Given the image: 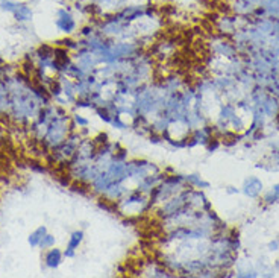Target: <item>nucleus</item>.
Returning <instances> with one entry per match:
<instances>
[{
    "instance_id": "7",
    "label": "nucleus",
    "mask_w": 279,
    "mask_h": 278,
    "mask_svg": "<svg viewBox=\"0 0 279 278\" xmlns=\"http://www.w3.org/2000/svg\"><path fill=\"white\" fill-rule=\"evenodd\" d=\"M47 234V228L44 226V225H41V226H38L35 231H32L31 234H29V239H28V242H29V245L32 246V248H37L38 245H40V242L43 240V237Z\"/></svg>"
},
{
    "instance_id": "3",
    "label": "nucleus",
    "mask_w": 279,
    "mask_h": 278,
    "mask_svg": "<svg viewBox=\"0 0 279 278\" xmlns=\"http://www.w3.org/2000/svg\"><path fill=\"white\" fill-rule=\"evenodd\" d=\"M262 192V182L256 176H249L243 184V193L249 198H256Z\"/></svg>"
},
{
    "instance_id": "5",
    "label": "nucleus",
    "mask_w": 279,
    "mask_h": 278,
    "mask_svg": "<svg viewBox=\"0 0 279 278\" xmlns=\"http://www.w3.org/2000/svg\"><path fill=\"white\" fill-rule=\"evenodd\" d=\"M63 252L58 249V248H49V251L46 252V255H44V263H46V266L49 267V269H57L60 264H61V261H63Z\"/></svg>"
},
{
    "instance_id": "1",
    "label": "nucleus",
    "mask_w": 279,
    "mask_h": 278,
    "mask_svg": "<svg viewBox=\"0 0 279 278\" xmlns=\"http://www.w3.org/2000/svg\"><path fill=\"white\" fill-rule=\"evenodd\" d=\"M38 101L40 99L37 98L34 90L28 91L23 87H19L17 90H13V96H11L10 104L13 107V111H14L16 117L28 119V117L35 116V113L38 110V107H37Z\"/></svg>"
},
{
    "instance_id": "4",
    "label": "nucleus",
    "mask_w": 279,
    "mask_h": 278,
    "mask_svg": "<svg viewBox=\"0 0 279 278\" xmlns=\"http://www.w3.org/2000/svg\"><path fill=\"white\" fill-rule=\"evenodd\" d=\"M84 240V231L82 229H78V231H73L70 239H69V243H67V249L64 252V255L67 258H73L76 255V251L79 249V245L82 243Z\"/></svg>"
},
{
    "instance_id": "11",
    "label": "nucleus",
    "mask_w": 279,
    "mask_h": 278,
    "mask_svg": "<svg viewBox=\"0 0 279 278\" xmlns=\"http://www.w3.org/2000/svg\"><path fill=\"white\" fill-rule=\"evenodd\" d=\"M53 245H55V237H53L52 234H49V233H47V234L43 237V240L40 242V245H38V246H40L41 249H49V248H52Z\"/></svg>"
},
{
    "instance_id": "14",
    "label": "nucleus",
    "mask_w": 279,
    "mask_h": 278,
    "mask_svg": "<svg viewBox=\"0 0 279 278\" xmlns=\"http://www.w3.org/2000/svg\"><path fill=\"white\" fill-rule=\"evenodd\" d=\"M274 267H276V270H279V260H277V261L274 263Z\"/></svg>"
},
{
    "instance_id": "10",
    "label": "nucleus",
    "mask_w": 279,
    "mask_h": 278,
    "mask_svg": "<svg viewBox=\"0 0 279 278\" xmlns=\"http://www.w3.org/2000/svg\"><path fill=\"white\" fill-rule=\"evenodd\" d=\"M19 4L13 2V0H0V10L7 13H14Z\"/></svg>"
},
{
    "instance_id": "8",
    "label": "nucleus",
    "mask_w": 279,
    "mask_h": 278,
    "mask_svg": "<svg viewBox=\"0 0 279 278\" xmlns=\"http://www.w3.org/2000/svg\"><path fill=\"white\" fill-rule=\"evenodd\" d=\"M185 181L188 186L194 187V189H208L209 187V182L208 181H203L199 175L196 173H191V175H185Z\"/></svg>"
},
{
    "instance_id": "9",
    "label": "nucleus",
    "mask_w": 279,
    "mask_h": 278,
    "mask_svg": "<svg viewBox=\"0 0 279 278\" xmlns=\"http://www.w3.org/2000/svg\"><path fill=\"white\" fill-rule=\"evenodd\" d=\"M264 201H265V204H274V202L279 201V184L273 186L271 190L268 193H265Z\"/></svg>"
},
{
    "instance_id": "2",
    "label": "nucleus",
    "mask_w": 279,
    "mask_h": 278,
    "mask_svg": "<svg viewBox=\"0 0 279 278\" xmlns=\"http://www.w3.org/2000/svg\"><path fill=\"white\" fill-rule=\"evenodd\" d=\"M55 25H57V28H58L61 32H64V34H67V35L73 34V32L76 31V28H78L76 19L73 17V14H72L69 10H64V8H61V10L57 11Z\"/></svg>"
},
{
    "instance_id": "6",
    "label": "nucleus",
    "mask_w": 279,
    "mask_h": 278,
    "mask_svg": "<svg viewBox=\"0 0 279 278\" xmlns=\"http://www.w3.org/2000/svg\"><path fill=\"white\" fill-rule=\"evenodd\" d=\"M13 14L16 17V20L20 22V23L29 22L32 19V10H31V7H28L25 4H19L17 8H16V11Z\"/></svg>"
},
{
    "instance_id": "13",
    "label": "nucleus",
    "mask_w": 279,
    "mask_h": 278,
    "mask_svg": "<svg viewBox=\"0 0 279 278\" xmlns=\"http://www.w3.org/2000/svg\"><path fill=\"white\" fill-rule=\"evenodd\" d=\"M268 248H270L271 251H276V249L279 248V242H277V240H274V242H270Z\"/></svg>"
},
{
    "instance_id": "12",
    "label": "nucleus",
    "mask_w": 279,
    "mask_h": 278,
    "mask_svg": "<svg viewBox=\"0 0 279 278\" xmlns=\"http://www.w3.org/2000/svg\"><path fill=\"white\" fill-rule=\"evenodd\" d=\"M73 119H75L76 125H79V128H87V126H88V120H87L85 117H82V116H79V114H75Z\"/></svg>"
}]
</instances>
